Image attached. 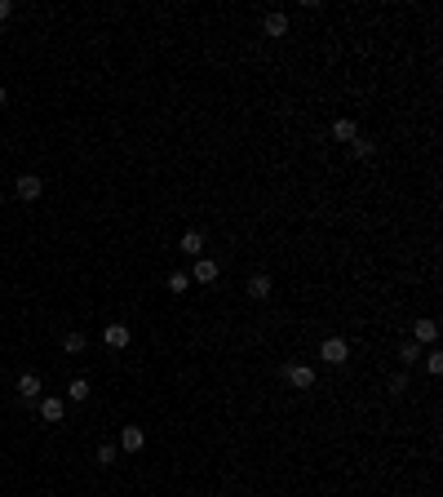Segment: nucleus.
Masks as SVG:
<instances>
[{
	"instance_id": "nucleus-1",
	"label": "nucleus",
	"mask_w": 443,
	"mask_h": 497,
	"mask_svg": "<svg viewBox=\"0 0 443 497\" xmlns=\"http://www.w3.org/2000/svg\"><path fill=\"white\" fill-rule=\"evenodd\" d=\"M14 195H18V200H27V204L40 200V195H45V178L40 173H18L14 178Z\"/></svg>"
},
{
	"instance_id": "nucleus-2",
	"label": "nucleus",
	"mask_w": 443,
	"mask_h": 497,
	"mask_svg": "<svg viewBox=\"0 0 443 497\" xmlns=\"http://www.w3.org/2000/svg\"><path fill=\"white\" fill-rule=\"evenodd\" d=\"M319 360L333 364V369H337V364H346V360H351V342H346V337H324V346H319Z\"/></svg>"
},
{
	"instance_id": "nucleus-3",
	"label": "nucleus",
	"mask_w": 443,
	"mask_h": 497,
	"mask_svg": "<svg viewBox=\"0 0 443 497\" xmlns=\"http://www.w3.org/2000/svg\"><path fill=\"white\" fill-rule=\"evenodd\" d=\"M284 378L293 391H315V364H288Z\"/></svg>"
},
{
	"instance_id": "nucleus-4",
	"label": "nucleus",
	"mask_w": 443,
	"mask_h": 497,
	"mask_svg": "<svg viewBox=\"0 0 443 497\" xmlns=\"http://www.w3.org/2000/svg\"><path fill=\"white\" fill-rule=\"evenodd\" d=\"M36 404H40V422H45V426H58V422H62V413H67L62 396H40Z\"/></svg>"
},
{
	"instance_id": "nucleus-5",
	"label": "nucleus",
	"mask_w": 443,
	"mask_h": 497,
	"mask_svg": "<svg viewBox=\"0 0 443 497\" xmlns=\"http://www.w3.org/2000/svg\"><path fill=\"white\" fill-rule=\"evenodd\" d=\"M186 276H191V284H213V280L222 276V267L213 258H195V267L186 271Z\"/></svg>"
},
{
	"instance_id": "nucleus-6",
	"label": "nucleus",
	"mask_w": 443,
	"mask_h": 497,
	"mask_svg": "<svg viewBox=\"0 0 443 497\" xmlns=\"http://www.w3.org/2000/svg\"><path fill=\"white\" fill-rule=\"evenodd\" d=\"M40 391H45L40 373H23V378H18V400H23V404H31V400H40Z\"/></svg>"
},
{
	"instance_id": "nucleus-7",
	"label": "nucleus",
	"mask_w": 443,
	"mask_h": 497,
	"mask_svg": "<svg viewBox=\"0 0 443 497\" xmlns=\"http://www.w3.org/2000/svg\"><path fill=\"white\" fill-rule=\"evenodd\" d=\"M116 448H125V453H142V448H147V431L142 426H125Z\"/></svg>"
},
{
	"instance_id": "nucleus-8",
	"label": "nucleus",
	"mask_w": 443,
	"mask_h": 497,
	"mask_svg": "<svg viewBox=\"0 0 443 497\" xmlns=\"http://www.w3.org/2000/svg\"><path fill=\"white\" fill-rule=\"evenodd\" d=\"M102 342H107L111 351H125V346L134 342V333H129V324H107V333H102Z\"/></svg>"
},
{
	"instance_id": "nucleus-9",
	"label": "nucleus",
	"mask_w": 443,
	"mask_h": 497,
	"mask_svg": "<svg viewBox=\"0 0 443 497\" xmlns=\"http://www.w3.org/2000/svg\"><path fill=\"white\" fill-rule=\"evenodd\" d=\"M435 337H439V324L435 320H417V324H412V342H417V346H435Z\"/></svg>"
},
{
	"instance_id": "nucleus-10",
	"label": "nucleus",
	"mask_w": 443,
	"mask_h": 497,
	"mask_svg": "<svg viewBox=\"0 0 443 497\" xmlns=\"http://www.w3.org/2000/svg\"><path fill=\"white\" fill-rule=\"evenodd\" d=\"M275 293V280L266 276V271H257V276H249V298H270Z\"/></svg>"
},
{
	"instance_id": "nucleus-11",
	"label": "nucleus",
	"mask_w": 443,
	"mask_h": 497,
	"mask_svg": "<svg viewBox=\"0 0 443 497\" xmlns=\"http://www.w3.org/2000/svg\"><path fill=\"white\" fill-rule=\"evenodd\" d=\"M262 32L275 36V40H279V36H288V14H279V9H275V14H266V18H262Z\"/></svg>"
},
{
	"instance_id": "nucleus-12",
	"label": "nucleus",
	"mask_w": 443,
	"mask_h": 497,
	"mask_svg": "<svg viewBox=\"0 0 443 497\" xmlns=\"http://www.w3.org/2000/svg\"><path fill=\"white\" fill-rule=\"evenodd\" d=\"M333 138H337V143H355V138H359V125H355L351 116L333 120Z\"/></svg>"
},
{
	"instance_id": "nucleus-13",
	"label": "nucleus",
	"mask_w": 443,
	"mask_h": 497,
	"mask_svg": "<svg viewBox=\"0 0 443 497\" xmlns=\"http://www.w3.org/2000/svg\"><path fill=\"white\" fill-rule=\"evenodd\" d=\"M89 396H93L89 378H71V382H67V400H71V404H84Z\"/></svg>"
},
{
	"instance_id": "nucleus-14",
	"label": "nucleus",
	"mask_w": 443,
	"mask_h": 497,
	"mask_svg": "<svg viewBox=\"0 0 443 497\" xmlns=\"http://www.w3.org/2000/svg\"><path fill=\"white\" fill-rule=\"evenodd\" d=\"M182 253H191V258H204V236H200V231H186V236H182Z\"/></svg>"
},
{
	"instance_id": "nucleus-15",
	"label": "nucleus",
	"mask_w": 443,
	"mask_h": 497,
	"mask_svg": "<svg viewBox=\"0 0 443 497\" xmlns=\"http://www.w3.org/2000/svg\"><path fill=\"white\" fill-rule=\"evenodd\" d=\"M84 346H89V337H84V333H62V351H67V355H80Z\"/></svg>"
},
{
	"instance_id": "nucleus-16",
	"label": "nucleus",
	"mask_w": 443,
	"mask_h": 497,
	"mask_svg": "<svg viewBox=\"0 0 443 497\" xmlns=\"http://www.w3.org/2000/svg\"><path fill=\"white\" fill-rule=\"evenodd\" d=\"M351 147H355V156H359V160H372V156H377V143H372V138H364V134L355 138Z\"/></svg>"
},
{
	"instance_id": "nucleus-17",
	"label": "nucleus",
	"mask_w": 443,
	"mask_h": 497,
	"mask_svg": "<svg viewBox=\"0 0 443 497\" xmlns=\"http://www.w3.org/2000/svg\"><path fill=\"white\" fill-rule=\"evenodd\" d=\"M186 289H191V276H186V271H173V276H168V293H186Z\"/></svg>"
},
{
	"instance_id": "nucleus-18",
	"label": "nucleus",
	"mask_w": 443,
	"mask_h": 497,
	"mask_svg": "<svg viewBox=\"0 0 443 497\" xmlns=\"http://www.w3.org/2000/svg\"><path fill=\"white\" fill-rule=\"evenodd\" d=\"M116 457H120L116 444H98V466H116Z\"/></svg>"
},
{
	"instance_id": "nucleus-19",
	"label": "nucleus",
	"mask_w": 443,
	"mask_h": 497,
	"mask_svg": "<svg viewBox=\"0 0 443 497\" xmlns=\"http://www.w3.org/2000/svg\"><path fill=\"white\" fill-rule=\"evenodd\" d=\"M403 391H408V369L390 373V396H403Z\"/></svg>"
},
{
	"instance_id": "nucleus-20",
	"label": "nucleus",
	"mask_w": 443,
	"mask_h": 497,
	"mask_svg": "<svg viewBox=\"0 0 443 497\" xmlns=\"http://www.w3.org/2000/svg\"><path fill=\"white\" fill-rule=\"evenodd\" d=\"M417 355H421V346H417V342H408V346L399 351V364H403V369H412V364H417Z\"/></svg>"
},
{
	"instance_id": "nucleus-21",
	"label": "nucleus",
	"mask_w": 443,
	"mask_h": 497,
	"mask_svg": "<svg viewBox=\"0 0 443 497\" xmlns=\"http://www.w3.org/2000/svg\"><path fill=\"white\" fill-rule=\"evenodd\" d=\"M421 355H426V369H430V373L439 378V373H443V355L435 351V346H430V351H421Z\"/></svg>"
},
{
	"instance_id": "nucleus-22",
	"label": "nucleus",
	"mask_w": 443,
	"mask_h": 497,
	"mask_svg": "<svg viewBox=\"0 0 443 497\" xmlns=\"http://www.w3.org/2000/svg\"><path fill=\"white\" fill-rule=\"evenodd\" d=\"M9 14H14V5H9V0H0V23H5Z\"/></svg>"
},
{
	"instance_id": "nucleus-23",
	"label": "nucleus",
	"mask_w": 443,
	"mask_h": 497,
	"mask_svg": "<svg viewBox=\"0 0 443 497\" xmlns=\"http://www.w3.org/2000/svg\"><path fill=\"white\" fill-rule=\"evenodd\" d=\"M0 98H5V80H0Z\"/></svg>"
},
{
	"instance_id": "nucleus-24",
	"label": "nucleus",
	"mask_w": 443,
	"mask_h": 497,
	"mask_svg": "<svg viewBox=\"0 0 443 497\" xmlns=\"http://www.w3.org/2000/svg\"><path fill=\"white\" fill-rule=\"evenodd\" d=\"M0 475H5V462H0Z\"/></svg>"
}]
</instances>
